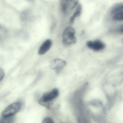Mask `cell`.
I'll return each instance as SVG.
<instances>
[{
    "instance_id": "6da1fadb",
    "label": "cell",
    "mask_w": 123,
    "mask_h": 123,
    "mask_svg": "<svg viewBox=\"0 0 123 123\" xmlns=\"http://www.w3.org/2000/svg\"><path fill=\"white\" fill-rule=\"evenodd\" d=\"M75 34V31L74 28L71 26L66 28L62 33L63 43L67 46H70L75 43L77 42Z\"/></svg>"
},
{
    "instance_id": "7a4b0ae2",
    "label": "cell",
    "mask_w": 123,
    "mask_h": 123,
    "mask_svg": "<svg viewBox=\"0 0 123 123\" xmlns=\"http://www.w3.org/2000/svg\"><path fill=\"white\" fill-rule=\"evenodd\" d=\"M112 19L116 21H122L123 20V4L118 3L114 5L111 11Z\"/></svg>"
},
{
    "instance_id": "3957f363",
    "label": "cell",
    "mask_w": 123,
    "mask_h": 123,
    "mask_svg": "<svg viewBox=\"0 0 123 123\" xmlns=\"http://www.w3.org/2000/svg\"><path fill=\"white\" fill-rule=\"evenodd\" d=\"M22 103L20 102H16L12 104L3 111L2 113V116H13L21 109Z\"/></svg>"
},
{
    "instance_id": "277c9868",
    "label": "cell",
    "mask_w": 123,
    "mask_h": 123,
    "mask_svg": "<svg viewBox=\"0 0 123 123\" xmlns=\"http://www.w3.org/2000/svg\"><path fill=\"white\" fill-rule=\"evenodd\" d=\"M79 5L78 1H61V7L62 12L65 15L68 14L72 11Z\"/></svg>"
},
{
    "instance_id": "5b68a950",
    "label": "cell",
    "mask_w": 123,
    "mask_h": 123,
    "mask_svg": "<svg viewBox=\"0 0 123 123\" xmlns=\"http://www.w3.org/2000/svg\"><path fill=\"white\" fill-rule=\"evenodd\" d=\"M86 45L89 49L95 51H100L104 49L105 44L100 40L88 41L86 43Z\"/></svg>"
},
{
    "instance_id": "8992f818",
    "label": "cell",
    "mask_w": 123,
    "mask_h": 123,
    "mask_svg": "<svg viewBox=\"0 0 123 123\" xmlns=\"http://www.w3.org/2000/svg\"><path fill=\"white\" fill-rule=\"evenodd\" d=\"M66 61L60 59L52 60L49 63V67L51 69L55 70L57 72H60L67 65Z\"/></svg>"
},
{
    "instance_id": "52a82bcc",
    "label": "cell",
    "mask_w": 123,
    "mask_h": 123,
    "mask_svg": "<svg viewBox=\"0 0 123 123\" xmlns=\"http://www.w3.org/2000/svg\"><path fill=\"white\" fill-rule=\"evenodd\" d=\"M59 91L57 88L53 89L51 91L44 93L40 100L41 103H46L55 99L58 96Z\"/></svg>"
},
{
    "instance_id": "ba28073f",
    "label": "cell",
    "mask_w": 123,
    "mask_h": 123,
    "mask_svg": "<svg viewBox=\"0 0 123 123\" xmlns=\"http://www.w3.org/2000/svg\"><path fill=\"white\" fill-rule=\"evenodd\" d=\"M52 41L50 39L46 40L41 45L38 51L39 55H42L45 54L50 49L52 45Z\"/></svg>"
},
{
    "instance_id": "9c48e42d",
    "label": "cell",
    "mask_w": 123,
    "mask_h": 123,
    "mask_svg": "<svg viewBox=\"0 0 123 123\" xmlns=\"http://www.w3.org/2000/svg\"><path fill=\"white\" fill-rule=\"evenodd\" d=\"M82 5L80 4H79L77 6L76 10L75 11L73 15L70 18V23L71 24L73 23L76 18L79 17L82 12Z\"/></svg>"
},
{
    "instance_id": "30bf717a",
    "label": "cell",
    "mask_w": 123,
    "mask_h": 123,
    "mask_svg": "<svg viewBox=\"0 0 123 123\" xmlns=\"http://www.w3.org/2000/svg\"><path fill=\"white\" fill-rule=\"evenodd\" d=\"M15 121L14 116H2L0 117V123H14Z\"/></svg>"
},
{
    "instance_id": "8fae6325",
    "label": "cell",
    "mask_w": 123,
    "mask_h": 123,
    "mask_svg": "<svg viewBox=\"0 0 123 123\" xmlns=\"http://www.w3.org/2000/svg\"><path fill=\"white\" fill-rule=\"evenodd\" d=\"M7 30L2 26H0V41L4 40L7 37Z\"/></svg>"
},
{
    "instance_id": "7c38bea8",
    "label": "cell",
    "mask_w": 123,
    "mask_h": 123,
    "mask_svg": "<svg viewBox=\"0 0 123 123\" xmlns=\"http://www.w3.org/2000/svg\"><path fill=\"white\" fill-rule=\"evenodd\" d=\"M42 123H54V122L51 118L46 117L43 120Z\"/></svg>"
},
{
    "instance_id": "4fadbf2b",
    "label": "cell",
    "mask_w": 123,
    "mask_h": 123,
    "mask_svg": "<svg viewBox=\"0 0 123 123\" xmlns=\"http://www.w3.org/2000/svg\"><path fill=\"white\" fill-rule=\"evenodd\" d=\"M5 73L4 70L0 68V81H1L5 77Z\"/></svg>"
},
{
    "instance_id": "5bb4252c",
    "label": "cell",
    "mask_w": 123,
    "mask_h": 123,
    "mask_svg": "<svg viewBox=\"0 0 123 123\" xmlns=\"http://www.w3.org/2000/svg\"><path fill=\"white\" fill-rule=\"evenodd\" d=\"M123 24H122L121 26H120L119 28L118 29V31L121 34L123 33Z\"/></svg>"
}]
</instances>
